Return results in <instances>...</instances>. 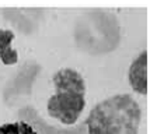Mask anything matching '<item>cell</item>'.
Wrapping results in <instances>:
<instances>
[{
  "instance_id": "1",
  "label": "cell",
  "mask_w": 150,
  "mask_h": 134,
  "mask_svg": "<svg viewBox=\"0 0 150 134\" xmlns=\"http://www.w3.org/2000/svg\"><path fill=\"white\" fill-rule=\"evenodd\" d=\"M142 109L129 94H118L98 102L86 120L88 134H137Z\"/></svg>"
},
{
  "instance_id": "2",
  "label": "cell",
  "mask_w": 150,
  "mask_h": 134,
  "mask_svg": "<svg viewBox=\"0 0 150 134\" xmlns=\"http://www.w3.org/2000/svg\"><path fill=\"white\" fill-rule=\"evenodd\" d=\"M56 92L46 103L51 117L62 124L72 126L79 120L86 106V83L74 69H60L52 77Z\"/></svg>"
},
{
  "instance_id": "3",
  "label": "cell",
  "mask_w": 150,
  "mask_h": 134,
  "mask_svg": "<svg viewBox=\"0 0 150 134\" xmlns=\"http://www.w3.org/2000/svg\"><path fill=\"white\" fill-rule=\"evenodd\" d=\"M147 63H149V53L147 51H143L135 58L128 71V78H129L132 89L142 95H147V91H149V77H147L149 66Z\"/></svg>"
},
{
  "instance_id": "4",
  "label": "cell",
  "mask_w": 150,
  "mask_h": 134,
  "mask_svg": "<svg viewBox=\"0 0 150 134\" xmlns=\"http://www.w3.org/2000/svg\"><path fill=\"white\" fill-rule=\"evenodd\" d=\"M14 39V32L10 29L0 28V60L7 66L16 64L18 62V52L13 49L11 42Z\"/></svg>"
},
{
  "instance_id": "5",
  "label": "cell",
  "mask_w": 150,
  "mask_h": 134,
  "mask_svg": "<svg viewBox=\"0 0 150 134\" xmlns=\"http://www.w3.org/2000/svg\"><path fill=\"white\" fill-rule=\"evenodd\" d=\"M0 134H38L25 121H13L0 126Z\"/></svg>"
}]
</instances>
